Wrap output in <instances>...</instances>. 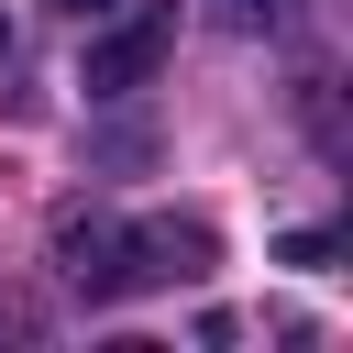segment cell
I'll return each instance as SVG.
<instances>
[{"mask_svg": "<svg viewBox=\"0 0 353 353\" xmlns=\"http://www.w3.org/2000/svg\"><path fill=\"white\" fill-rule=\"evenodd\" d=\"M55 265L77 298H132V287H188L221 265L210 221H55Z\"/></svg>", "mask_w": 353, "mask_h": 353, "instance_id": "obj_1", "label": "cell"}, {"mask_svg": "<svg viewBox=\"0 0 353 353\" xmlns=\"http://www.w3.org/2000/svg\"><path fill=\"white\" fill-rule=\"evenodd\" d=\"M99 22H110V11H99ZM165 44H176V0H121V22L88 44L77 88H88V99H121V88H143V77L165 66Z\"/></svg>", "mask_w": 353, "mask_h": 353, "instance_id": "obj_2", "label": "cell"}, {"mask_svg": "<svg viewBox=\"0 0 353 353\" xmlns=\"http://www.w3.org/2000/svg\"><path fill=\"white\" fill-rule=\"evenodd\" d=\"M55 11H77V22H99V11H121V0H55Z\"/></svg>", "mask_w": 353, "mask_h": 353, "instance_id": "obj_3", "label": "cell"}, {"mask_svg": "<svg viewBox=\"0 0 353 353\" xmlns=\"http://www.w3.org/2000/svg\"><path fill=\"white\" fill-rule=\"evenodd\" d=\"M0 55H11V22H0Z\"/></svg>", "mask_w": 353, "mask_h": 353, "instance_id": "obj_4", "label": "cell"}]
</instances>
